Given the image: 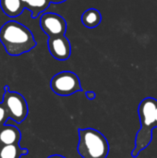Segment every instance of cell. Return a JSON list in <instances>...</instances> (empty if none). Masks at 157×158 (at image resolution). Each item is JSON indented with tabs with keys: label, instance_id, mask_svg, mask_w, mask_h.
<instances>
[{
	"label": "cell",
	"instance_id": "1",
	"mask_svg": "<svg viewBox=\"0 0 157 158\" xmlns=\"http://www.w3.org/2000/svg\"><path fill=\"white\" fill-rule=\"evenodd\" d=\"M0 42L6 52L13 56L28 53L36 46L32 32L16 20H9L0 28Z\"/></svg>",
	"mask_w": 157,
	"mask_h": 158
},
{
	"label": "cell",
	"instance_id": "2",
	"mask_svg": "<svg viewBox=\"0 0 157 158\" xmlns=\"http://www.w3.org/2000/svg\"><path fill=\"white\" fill-rule=\"evenodd\" d=\"M138 113L141 120V129L136 134L135 147L131 152L133 157H137L152 142L153 130L157 127L156 99L153 97L144 98L139 105Z\"/></svg>",
	"mask_w": 157,
	"mask_h": 158
},
{
	"label": "cell",
	"instance_id": "3",
	"mask_svg": "<svg viewBox=\"0 0 157 158\" xmlns=\"http://www.w3.org/2000/svg\"><path fill=\"white\" fill-rule=\"evenodd\" d=\"M109 143L99 131L93 128L79 130L78 153L82 158H106Z\"/></svg>",
	"mask_w": 157,
	"mask_h": 158
},
{
	"label": "cell",
	"instance_id": "4",
	"mask_svg": "<svg viewBox=\"0 0 157 158\" xmlns=\"http://www.w3.org/2000/svg\"><path fill=\"white\" fill-rule=\"evenodd\" d=\"M2 103L6 108L8 119L13 120L17 124L22 123L26 119L29 108L27 101L22 94L11 91L5 92Z\"/></svg>",
	"mask_w": 157,
	"mask_h": 158
},
{
	"label": "cell",
	"instance_id": "5",
	"mask_svg": "<svg viewBox=\"0 0 157 158\" xmlns=\"http://www.w3.org/2000/svg\"><path fill=\"white\" fill-rule=\"evenodd\" d=\"M50 88L54 94L60 96H69L81 91V81L72 71H61L50 81Z\"/></svg>",
	"mask_w": 157,
	"mask_h": 158
},
{
	"label": "cell",
	"instance_id": "6",
	"mask_svg": "<svg viewBox=\"0 0 157 158\" xmlns=\"http://www.w3.org/2000/svg\"><path fill=\"white\" fill-rule=\"evenodd\" d=\"M40 26L48 37L63 36L67 31V22L56 13L45 12L40 18Z\"/></svg>",
	"mask_w": 157,
	"mask_h": 158
},
{
	"label": "cell",
	"instance_id": "7",
	"mask_svg": "<svg viewBox=\"0 0 157 158\" xmlns=\"http://www.w3.org/2000/svg\"><path fill=\"white\" fill-rule=\"evenodd\" d=\"M48 49L51 56L60 61H65L70 57L71 45L69 40L65 36L48 37Z\"/></svg>",
	"mask_w": 157,
	"mask_h": 158
},
{
	"label": "cell",
	"instance_id": "8",
	"mask_svg": "<svg viewBox=\"0 0 157 158\" xmlns=\"http://www.w3.org/2000/svg\"><path fill=\"white\" fill-rule=\"evenodd\" d=\"M21 132L18 127L5 124L0 128V146L19 143Z\"/></svg>",
	"mask_w": 157,
	"mask_h": 158
},
{
	"label": "cell",
	"instance_id": "9",
	"mask_svg": "<svg viewBox=\"0 0 157 158\" xmlns=\"http://www.w3.org/2000/svg\"><path fill=\"white\" fill-rule=\"evenodd\" d=\"M0 7L10 18L19 17L24 10L20 0H0Z\"/></svg>",
	"mask_w": 157,
	"mask_h": 158
},
{
	"label": "cell",
	"instance_id": "10",
	"mask_svg": "<svg viewBox=\"0 0 157 158\" xmlns=\"http://www.w3.org/2000/svg\"><path fill=\"white\" fill-rule=\"evenodd\" d=\"M24 9H28L31 13L33 19L37 18L41 13L48 8L50 2L48 0H20Z\"/></svg>",
	"mask_w": 157,
	"mask_h": 158
},
{
	"label": "cell",
	"instance_id": "11",
	"mask_svg": "<svg viewBox=\"0 0 157 158\" xmlns=\"http://www.w3.org/2000/svg\"><path fill=\"white\" fill-rule=\"evenodd\" d=\"M81 22L86 28H95L102 21V15L96 8H89L81 15Z\"/></svg>",
	"mask_w": 157,
	"mask_h": 158
},
{
	"label": "cell",
	"instance_id": "12",
	"mask_svg": "<svg viewBox=\"0 0 157 158\" xmlns=\"http://www.w3.org/2000/svg\"><path fill=\"white\" fill-rule=\"evenodd\" d=\"M28 153V149L21 148L19 143L0 146V158H20Z\"/></svg>",
	"mask_w": 157,
	"mask_h": 158
},
{
	"label": "cell",
	"instance_id": "13",
	"mask_svg": "<svg viewBox=\"0 0 157 158\" xmlns=\"http://www.w3.org/2000/svg\"><path fill=\"white\" fill-rule=\"evenodd\" d=\"M7 119H8V117H7L6 108H5V106H4L3 103L1 102V103H0V128H1L2 126H4L5 124H6Z\"/></svg>",
	"mask_w": 157,
	"mask_h": 158
},
{
	"label": "cell",
	"instance_id": "14",
	"mask_svg": "<svg viewBox=\"0 0 157 158\" xmlns=\"http://www.w3.org/2000/svg\"><path fill=\"white\" fill-rule=\"evenodd\" d=\"M85 95H86V98L88 99V100H94L95 99V97H96V94H95V93L94 92H92V91H88V92H86L85 93Z\"/></svg>",
	"mask_w": 157,
	"mask_h": 158
},
{
	"label": "cell",
	"instance_id": "15",
	"mask_svg": "<svg viewBox=\"0 0 157 158\" xmlns=\"http://www.w3.org/2000/svg\"><path fill=\"white\" fill-rule=\"evenodd\" d=\"M49 2H50V4L51 3H54V4H60V3H63V2H65V1H67V0H48Z\"/></svg>",
	"mask_w": 157,
	"mask_h": 158
},
{
	"label": "cell",
	"instance_id": "16",
	"mask_svg": "<svg viewBox=\"0 0 157 158\" xmlns=\"http://www.w3.org/2000/svg\"><path fill=\"white\" fill-rule=\"evenodd\" d=\"M47 158H66L63 156H60V155H53V156H50Z\"/></svg>",
	"mask_w": 157,
	"mask_h": 158
},
{
	"label": "cell",
	"instance_id": "17",
	"mask_svg": "<svg viewBox=\"0 0 157 158\" xmlns=\"http://www.w3.org/2000/svg\"><path fill=\"white\" fill-rule=\"evenodd\" d=\"M4 91H5V92H8V91H10V90H9V86H8V85H6V86L4 87Z\"/></svg>",
	"mask_w": 157,
	"mask_h": 158
}]
</instances>
